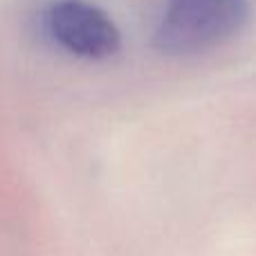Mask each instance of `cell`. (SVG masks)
Here are the masks:
<instances>
[{"label": "cell", "instance_id": "obj_2", "mask_svg": "<svg viewBox=\"0 0 256 256\" xmlns=\"http://www.w3.org/2000/svg\"><path fill=\"white\" fill-rule=\"evenodd\" d=\"M45 30L66 52L90 61L110 58L122 48L112 18L86 0H54L45 9Z\"/></svg>", "mask_w": 256, "mask_h": 256}, {"label": "cell", "instance_id": "obj_1", "mask_svg": "<svg viewBox=\"0 0 256 256\" xmlns=\"http://www.w3.org/2000/svg\"><path fill=\"white\" fill-rule=\"evenodd\" d=\"M250 18L252 0H166L153 45L166 56L202 54L238 36Z\"/></svg>", "mask_w": 256, "mask_h": 256}]
</instances>
